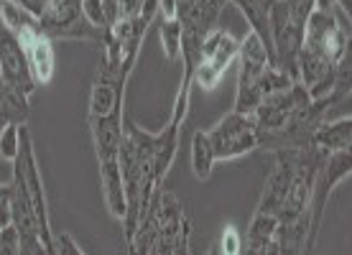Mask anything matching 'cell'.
I'll return each instance as SVG.
<instances>
[{"label":"cell","instance_id":"cell-15","mask_svg":"<svg viewBox=\"0 0 352 255\" xmlns=\"http://www.w3.org/2000/svg\"><path fill=\"white\" fill-rule=\"evenodd\" d=\"M217 253L220 255H243V235L235 225H225L222 230L220 245H217Z\"/></svg>","mask_w":352,"mask_h":255},{"label":"cell","instance_id":"cell-13","mask_svg":"<svg viewBox=\"0 0 352 255\" xmlns=\"http://www.w3.org/2000/svg\"><path fill=\"white\" fill-rule=\"evenodd\" d=\"M80 13L82 18L87 21L89 26L97 28V31H102L107 34L113 23H110V18H107V10H105V3L102 0H80Z\"/></svg>","mask_w":352,"mask_h":255},{"label":"cell","instance_id":"cell-16","mask_svg":"<svg viewBox=\"0 0 352 255\" xmlns=\"http://www.w3.org/2000/svg\"><path fill=\"white\" fill-rule=\"evenodd\" d=\"M13 225V184L0 181V230Z\"/></svg>","mask_w":352,"mask_h":255},{"label":"cell","instance_id":"cell-18","mask_svg":"<svg viewBox=\"0 0 352 255\" xmlns=\"http://www.w3.org/2000/svg\"><path fill=\"white\" fill-rule=\"evenodd\" d=\"M161 21H174L179 18V0H159Z\"/></svg>","mask_w":352,"mask_h":255},{"label":"cell","instance_id":"cell-11","mask_svg":"<svg viewBox=\"0 0 352 255\" xmlns=\"http://www.w3.org/2000/svg\"><path fill=\"white\" fill-rule=\"evenodd\" d=\"M28 118V102L13 95L3 82H0V128H6L10 123H23Z\"/></svg>","mask_w":352,"mask_h":255},{"label":"cell","instance_id":"cell-12","mask_svg":"<svg viewBox=\"0 0 352 255\" xmlns=\"http://www.w3.org/2000/svg\"><path fill=\"white\" fill-rule=\"evenodd\" d=\"M159 34H161V44H164V54H166L168 62L179 59V56H182V34H184L182 21H179V18H174V21H161Z\"/></svg>","mask_w":352,"mask_h":255},{"label":"cell","instance_id":"cell-19","mask_svg":"<svg viewBox=\"0 0 352 255\" xmlns=\"http://www.w3.org/2000/svg\"><path fill=\"white\" fill-rule=\"evenodd\" d=\"M16 5H21V8H26L28 13H34V16H41L46 8V0H13Z\"/></svg>","mask_w":352,"mask_h":255},{"label":"cell","instance_id":"cell-3","mask_svg":"<svg viewBox=\"0 0 352 255\" xmlns=\"http://www.w3.org/2000/svg\"><path fill=\"white\" fill-rule=\"evenodd\" d=\"M0 82L26 102L38 87L28 67L26 49L3 18H0Z\"/></svg>","mask_w":352,"mask_h":255},{"label":"cell","instance_id":"cell-17","mask_svg":"<svg viewBox=\"0 0 352 255\" xmlns=\"http://www.w3.org/2000/svg\"><path fill=\"white\" fill-rule=\"evenodd\" d=\"M54 245L59 250V255H87L77 245V240L67 235V232H54Z\"/></svg>","mask_w":352,"mask_h":255},{"label":"cell","instance_id":"cell-8","mask_svg":"<svg viewBox=\"0 0 352 255\" xmlns=\"http://www.w3.org/2000/svg\"><path fill=\"white\" fill-rule=\"evenodd\" d=\"M276 230H278V217L256 212V217L250 220L245 238V253L248 255H281L278 250V240H276Z\"/></svg>","mask_w":352,"mask_h":255},{"label":"cell","instance_id":"cell-7","mask_svg":"<svg viewBox=\"0 0 352 255\" xmlns=\"http://www.w3.org/2000/svg\"><path fill=\"white\" fill-rule=\"evenodd\" d=\"M100 179H102V197L110 214L115 220H125L128 214V197H125V181H123V168L120 161H100Z\"/></svg>","mask_w":352,"mask_h":255},{"label":"cell","instance_id":"cell-14","mask_svg":"<svg viewBox=\"0 0 352 255\" xmlns=\"http://www.w3.org/2000/svg\"><path fill=\"white\" fill-rule=\"evenodd\" d=\"M18 153H21V125L10 123L0 131V159L13 164L18 159Z\"/></svg>","mask_w":352,"mask_h":255},{"label":"cell","instance_id":"cell-6","mask_svg":"<svg viewBox=\"0 0 352 255\" xmlns=\"http://www.w3.org/2000/svg\"><path fill=\"white\" fill-rule=\"evenodd\" d=\"M125 102V82H120L113 71L100 64L97 80L89 95V118H105Z\"/></svg>","mask_w":352,"mask_h":255},{"label":"cell","instance_id":"cell-9","mask_svg":"<svg viewBox=\"0 0 352 255\" xmlns=\"http://www.w3.org/2000/svg\"><path fill=\"white\" fill-rule=\"evenodd\" d=\"M352 141V120L350 113L335 120V123H319L311 133V148H319L324 153H337V151H350Z\"/></svg>","mask_w":352,"mask_h":255},{"label":"cell","instance_id":"cell-5","mask_svg":"<svg viewBox=\"0 0 352 255\" xmlns=\"http://www.w3.org/2000/svg\"><path fill=\"white\" fill-rule=\"evenodd\" d=\"M123 105L115 107L105 118H89L92 141H95L97 161H113L120 156L123 146Z\"/></svg>","mask_w":352,"mask_h":255},{"label":"cell","instance_id":"cell-10","mask_svg":"<svg viewBox=\"0 0 352 255\" xmlns=\"http://www.w3.org/2000/svg\"><path fill=\"white\" fill-rule=\"evenodd\" d=\"M214 168V151H212L207 131H197L192 135V171L199 181H207Z\"/></svg>","mask_w":352,"mask_h":255},{"label":"cell","instance_id":"cell-4","mask_svg":"<svg viewBox=\"0 0 352 255\" xmlns=\"http://www.w3.org/2000/svg\"><path fill=\"white\" fill-rule=\"evenodd\" d=\"M214 151V161H230L258 148V128L253 115L230 113L207 131Z\"/></svg>","mask_w":352,"mask_h":255},{"label":"cell","instance_id":"cell-1","mask_svg":"<svg viewBox=\"0 0 352 255\" xmlns=\"http://www.w3.org/2000/svg\"><path fill=\"white\" fill-rule=\"evenodd\" d=\"M240 71H238V92H235V107L232 113L253 115L256 107L263 102L261 95V77L263 71L271 67V54L265 49V44L261 41V36L256 31L240 41Z\"/></svg>","mask_w":352,"mask_h":255},{"label":"cell","instance_id":"cell-2","mask_svg":"<svg viewBox=\"0 0 352 255\" xmlns=\"http://www.w3.org/2000/svg\"><path fill=\"white\" fill-rule=\"evenodd\" d=\"M240 44L222 28H210L199 46V62L192 71V85L202 89H214L225 77L228 67L238 59Z\"/></svg>","mask_w":352,"mask_h":255}]
</instances>
